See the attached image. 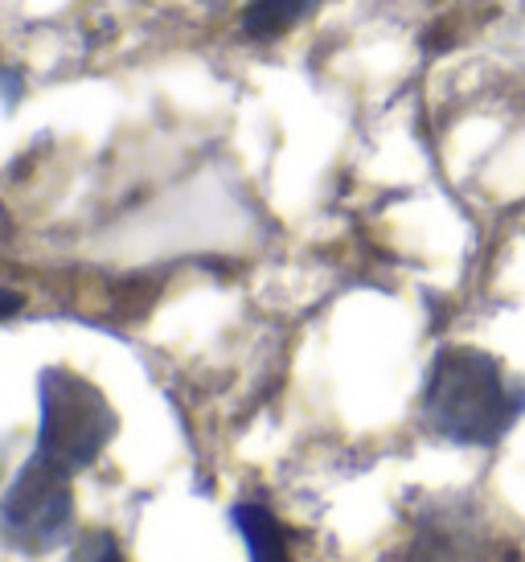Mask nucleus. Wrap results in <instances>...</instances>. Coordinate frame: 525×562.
Segmentation results:
<instances>
[{
  "mask_svg": "<svg viewBox=\"0 0 525 562\" xmlns=\"http://www.w3.org/2000/svg\"><path fill=\"white\" fill-rule=\"evenodd\" d=\"M525 386L513 382L484 349H439L423 386V419L439 439L460 448H493L522 419Z\"/></svg>",
  "mask_w": 525,
  "mask_h": 562,
  "instance_id": "f257e3e1",
  "label": "nucleus"
},
{
  "mask_svg": "<svg viewBox=\"0 0 525 562\" xmlns=\"http://www.w3.org/2000/svg\"><path fill=\"white\" fill-rule=\"evenodd\" d=\"M70 562H124V554H120V547L111 542L108 533H87L75 547Z\"/></svg>",
  "mask_w": 525,
  "mask_h": 562,
  "instance_id": "423d86ee",
  "label": "nucleus"
},
{
  "mask_svg": "<svg viewBox=\"0 0 525 562\" xmlns=\"http://www.w3.org/2000/svg\"><path fill=\"white\" fill-rule=\"evenodd\" d=\"M70 472L49 464L46 456L33 452L25 469L16 472L9 493L0 497V530L13 538L16 547L49 550L63 542L75 497H70Z\"/></svg>",
  "mask_w": 525,
  "mask_h": 562,
  "instance_id": "7ed1b4c3",
  "label": "nucleus"
},
{
  "mask_svg": "<svg viewBox=\"0 0 525 562\" xmlns=\"http://www.w3.org/2000/svg\"><path fill=\"white\" fill-rule=\"evenodd\" d=\"M25 308V296L21 292H13V288H0V325L9 321V316H16Z\"/></svg>",
  "mask_w": 525,
  "mask_h": 562,
  "instance_id": "0eeeda50",
  "label": "nucleus"
},
{
  "mask_svg": "<svg viewBox=\"0 0 525 562\" xmlns=\"http://www.w3.org/2000/svg\"><path fill=\"white\" fill-rule=\"evenodd\" d=\"M321 9V0H247L243 9V37L247 42H276L295 25H304Z\"/></svg>",
  "mask_w": 525,
  "mask_h": 562,
  "instance_id": "20e7f679",
  "label": "nucleus"
},
{
  "mask_svg": "<svg viewBox=\"0 0 525 562\" xmlns=\"http://www.w3.org/2000/svg\"><path fill=\"white\" fill-rule=\"evenodd\" d=\"M234 526L243 530L255 562H288V538L283 526L276 521V514L267 505H234Z\"/></svg>",
  "mask_w": 525,
  "mask_h": 562,
  "instance_id": "39448f33",
  "label": "nucleus"
},
{
  "mask_svg": "<svg viewBox=\"0 0 525 562\" xmlns=\"http://www.w3.org/2000/svg\"><path fill=\"white\" fill-rule=\"evenodd\" d=\"M37 411V456L66 472L91 469L120 431V415L108 394L75 370H42Z\"/></svg>",
  "mask_w": 525,
  "mask_h": 562,
  "instance_id": "f03ea898",
  "label": "nucleus"
}]
</instances>
